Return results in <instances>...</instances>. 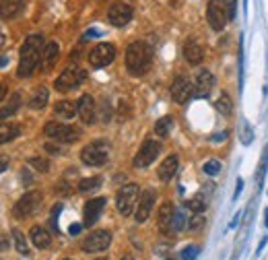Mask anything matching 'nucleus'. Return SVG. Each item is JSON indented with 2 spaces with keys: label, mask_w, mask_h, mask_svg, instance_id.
<instances>
[{
  "label": "nucleus",
  "mask_w": 268,
  "mask_h": 260,
  "mask_svg": "<svg viewBox=\"0 0 268 260\" xmlns=\"http://www.w3.org/2000/svg\"><path fill=\"white\" fill-rule=\"evenodd\" d=\"M109 244H111V233L107 229H99V231H93L89 237H85L83 252H87V254H97V252L107 250Z\"/></svg>",
  "instance_id": "9d476101"
},
{
  "label": "nucleus",
  "mask_w": 268,
  "mask_h": 260,
  "mask_svg": "<svg viewBox=\"0 0 268 260\" xmlns=\"http://www.w3.org/2000/svg\"><path fill=\"white\" fill-rule=\"evenodd\" d=\"M9 244H11L9 242V235L7 233H0V252H5L9 248Z\"/></svg>",
  "instance_id": "79ce46f5"
},
{
  "label": "nucleus",
  "mask_w": 268,
  "mask_h": 260,
  "mask_svg": "<svg viewBox=\"0 0 268 260\" xmlns=\"http://www.w3.org/2000/svg\"><path fill=\"white\" fill-rule=\"evenodd\" d=\"M184 58L188 60V64H192V67H198V64L205 60V50H203V46H200L196 39H188V41L184 43Z\"/></svg>",
  "instance_id": "a211bd4d"
},
{
  "label": "nucleus",
  "mask_w": 268,
  "mask_h": 260,
  "mask_svg": "<svg viewBox=\"0 0 268 260\" xmlns=\"http://www.w3.org/2000/svg\"><path fill=\"white\" fill-rule=\"evenodd\" d=\"M7 64H9V58L7 56H0V69H5Z\"/></svg>",
  "instance_id": "8fccbe9b"
},
{
  "label": "nucleus",
  "mask_w": 268,
  "mask_h": 260,
  "mask_svg": "<svg viewBox=\"0 0 268 260\" xmlns=\"http://www.w3.org/2000/svg\"><path fill=\"white\" fill-rule=\"evenodd\" d=\"M77 112L81 116V120L85 124H93L95 118H97V107H95V99L91 95H83L79 101H77Z\"/></svg>",
  "instance_id": "f3484780"
},
{
  "label": "nucleus",
  "mask_w": 268,
  "mask_h": 260,
  "mask_svg": "<svg viewBox=\"0 0 268 260\" xmlns=\"http://www.w3.org/2000/svg\"><path fill=\"white\" fill-rule=\"evenodd\" d=\"M184 227H186V215H184V211H175L173 219H171V225H169V233H180Z\"/></svg>",
  "instance_id": "c756f323"
},
{
  "label": "nucleus",
  "mask_w": 268,
  "mask_h": 260,
  "mask_svg": "<svg viewBox=\"0 0 268 260\" xmlns=\"http://www.w3.org/2000/svg\"><path fill=\"white\" fill-rule=\"evenodd\" d=\"M151 60H153V52L145 41H132L126 48V69L132 77H141L151 69Z\"/></svg>",
  "instance_id": "f03ea898"
},
{
  "label": "nucleus",
  "mask_w": 268,
  "mask_h": 260,
  "mask_svg": "<svg viewBox=\"0 0 268 260\" xmlns=\"http://www.w3.org/2000/svg\"><path fill=\"white\" fill-rule=\"evenodd\" d=\"M159 153H161V143H157V141H145V143L141 145V149H139V153L134 155L132 165L137 167V169L149 167L155 159L159 157Z\"/></svg>",
  "instance_id": "1a4fd4ad"
},
{
  "label": "nucleus",
  "mask_w": 268,
  "mask_h": 260,
  "mask_svg": "<svg viewBox=\"0 0 268 260\" xmlns=\"http://www.w3.org/2000/svg\"><path fill=\"white\" fill-rule=\"evenodd\" d=\"M29 165H31L33 169L41 171V173L50 171V161H48V159H43V157H31V159H29Z\"/></svg>",
  "instance_id": "f704fd0d"
},
{
  "label": "nucleus",
  "mask_w": 268,
  "mask_h": 260,
  "mask_svg": "<svg viewBox=\"0 0 268 260\" xmlns=\"http://www.w3.org/2000/svg\"><path fill=\"white\" fill-rule=\"evenodd\" d=\"M58 56H60V46L56 41H48L46 48H43V54H41V69L43 71L54 69V64L58 62Z\"/></svg>",
  "instance_id": "6ab92c4d"
},
{
  "label": "nucleus",
  "mask_w": 268,
  "mask_h": 260,
  "mask_svg": "<svg viewBox=\"0 0 268 260\" xmlns=\"http://www.w3.org/2000/svg\"><path fill=\"white\" fill-rule=\"evenodd\" d=\"M225 139H227V130H225V133H219L217 137H213V141H215V143H219V141H225Z\"/></svg>",
  "instance_id": "09e8293b"
},
{
  "label": "nucleus",
  "mask_w": 268,
  "mask_h": 260,
  "mask_svg": "<svg viewBox=\"0 0 268 260\" xmlns=\"http://www.w3.org/2000/svg\"><path fill=\"white\" fill-rule=\"evenodd\" d=\"M215 87V77L209 69H203L198 71L196 75V81H194V95L192 97H207Z\"/></svg>",
  "instance_id": "2eb2a0df"
},
{
  "label": "nucleus",
  "mask_w": 268,
  "mask_h": 260,
  "mask_svg": "<svg viewBox=\"0 0 268 260\" xmlns=\"http://www.w3.org/2000/svg\"><path fill=\"white\" fill-rule=\"evenodd\" d=\"M223 9H225L227 21H233L237 13V0H223Z\"/></svg>",
  "instance_id": "4c0bfd02"
},
{
  "label": "nucleus",
  "mask_w": 268,
  "mask_h": 260,
  "mask_svg": "<svg viewBox=\"0 0 268 260\" xmlns=\"http://www.w3.org/2000/svg\"><path fill=\"white\" fill-rule=\"evenodd\" d=\"M155 190H143L141 192V199L137 203V209H134V219H137V223H145L149 217H151V211H153V205H155Z\"/></svg>",
  "instance_id": "ddd939ff"
},
{
  "label": "nucleus",
  "mask_w": 268,
  "mask_h": 260,
  "mask_svg": "<svg viewBox=\"0 0 268 260\" xmlns=\"http://www.w3.org/2000/svg\"><path fill=\"white\" fill-rule=\"evenodd\" d=\"M97 260H107V258H97Z\"/></svg>",
  "instance_id": "5fc2aeb1"
},
{
  "label": "nucleus",
  "mask_w": 268,
  "mask_h": 260,
  "mask_svg": "<svg viewBox=\"0 0 268 260\" xmlns=\"http://www.w3.org/2000/svg\"><path fill=\"white\" fill-rule=\"evenodd\" d=\"M3 95H5V85L0 83V99H3Z\"/></svg>",
  "instance_id": "3c124183"
},
{
  "label": "nucleus",
  "mask_w": 268,
  "mask_h": 260,
  "mask_svg": "<svg viewBox=\"0 0 268 260\" xmlns=\"http://www.w3.org/2000/svg\"><path fill=\"white\" fill-rule=\"evenodd\" d=\"M192 95H194V85L190 83V79L184 77V75L175 77V81H173V85H171V97H173V101L186 103Z\"/></svg>",
  "instance_id": "4468645a"
},
{
  "label": "nucleus",
  "mask_w": 268,
  "mask_h": 260,
  "mask_svg": "<svg viewBox=\"0 0 268 260\" xmlns=\"http://www.w3.org/2000/svg\"><path fill=\"white\" fill-rule=\"evenodd\" d=\"M101 37V31L99 29H87L85 35H83V41H89V39H97Z\"/></svg>",
  "instance_id": "a19ab883"
},
{
  "label": "nucleus",
  "mask_w": 268,
  "mask_h": 260,
  "mask_svg": "<svg viewBox=\"0 0 268 260\" xmlns=\"http://www.w3.org/2000/svg\"><path fill=\"white\" fill-rule=\"evenodd\" d=\"M21 133V128L17 124H0V145H5V143H11L13 139H17Z\"/></svg>",
  "instance_id": "a878e982"
},
{
  "label": "nucleus",
  "mask_w": 268,
  "mask_h": 260,
  "mask_svg": "<svg viewBox=\"0 0 268 260\" xmlns=\"http://www.w3.org/2000/svg\"><path fill=\"white\" fill-rule=\"evenodd\" d=\"M239 141L243 143V145H250L252 141H254V130H252V126L245 122V120H241V124H239Z\"/></svg>",
  "instance_id": "2f4dec72"
},
{
  "label": "nucleus",
  "mask_w": 268,
  "mask_h": 260,
  "mask_svg": "<svg viewBox=\"0 0 268 260\" xmlns=\"http://www.w3.org/2000/svg\"><path fill=\"white\" fill-rule=\"evenodd\" d=\"M109 159V145L103 141H95L89 143L83 151H81V161L85 165H103Z\"/></svg>",
  "instance_id": "20e7f679"
},
{
  "label": "nucleus",
  "mask_w": 268,
  "mask_h": 260,
  "mask_svg": "<svg viewBox=\"0 0 268 260\" xmlns=\"http://www.w3.org/2000/svg\"><path fill=\"white\" fill-rule=\"evenodd\" d=\"M21 7H23V0H0V17L11 19L21 11Z\"/></svg>",
  "instance_id": "b1692460"
},
{
  "label": "nucleus",
  "mask_w": 268,
  "mask_h": 260,
  "mask_svg": "<svg viewBox=\"0 0 268 260\" xmlns=\"http://www.w3.org/2000/svg\"><path fill=\"white\" fill-rule=\"evenodd\" d=\"M198 256V246H186L182 250V260H196Z\"/></svg>",
  "instance_id": "58836bf2"
},
{
  "label": "nucleus",
  "mask_w": 268,
  "mask_h": 260,
  "mask_svg": "<svg viewBox=\"0 0 268 260\" xmlns=\"http://www.w3.org/2000/svg\"><path fill=\"white\" fill-rule=\"evenodd\" d=\"M132 15H134L132 7L120 0V3H114V5L109 7V11H107V21H109V23L114 25V27H124V25L130 23Z\"/></svg>",
  "instance_id": "f8f14e48"
},
{
  "label": "nucleus",
  "mask_w": 268,
  "mask_h": 260,
  "mask_svg": "<svg viewBox=\"0 0 268 260\" xmlns=\"http://www.w3.org/2000/svg\"><path fill=\"white\" fill-rule=\"evenodd\" d=\"M139 199H141V188H139V184H126V186H122L118 190L116 207H118V211L124 217H128V215H132L134 209H137Z\"/></svg>",
  "instance_id": "7ed1b4c3"
},
{
  "label": "nucleus",
  "mask_w": 268,
  "mask_h": 260,
  "mask_svg": "<svg viewBox=\"0 0 268 260\" xmlns=\"http://www.w3.org/2000/svg\"><path fill=\"white\" fill-rule=\"evenodd\" d=\"M171 128H173V118L171 116H163L157 120V124H155V135H159L161 139L169 137L171 135Z\"/></svg>",
  "instance_id": "bb28decb"
},
{
  "label": "nucleus",
  "mask_w": 268,
  "mask_h": 260,
  "mask_svg": "<svg viewBox=\"0 0 268 260\" xmlns=\"http://www.w3.org/2000/svg\"><path fill=\"white\" fill-rule=\"evenodd\" d=\"M203 225H205V217H203V213H194V215L190 217V221H188V229H190V231H198Z\"/></svg>",
  "instance_id": "c9c22d12"
},
{
  "label": "nucleus",
  "mask_w": 268,
  "mask_h": 260,
  "mask_svg": "<svg viewBox=\"0 0 268 260\" xmlns=\"http://www.w3.org/2000/svg\"><path fill=\"white\" fill-rule=\"evenodd\" d=\"M264 225L268 227V211H266V221H264Z\"/></svg>",
  "instance_id": "864d4df0"
},
{
  "label": "nucleus",
  "mask_w": 268,
  "mask_h": 260,
  "mask_svg": "<svg viewBox=\"0 0 268 260\" xmlns=\"http://www.w3.org/2000/svg\"><path fill=\"white\" fill-rule=\"evenodd\" d=\"M101 186V178H85V180H81V184H79V190L81 192H91V190H97Z\"/></svg>",
  "instance_id": "72a5a7b5"
},
{
  "label": "nucleus",
  "mask_w": 268,
  "mask_h": 260,
  "mask_svg": "<svg viewBox=\"0 0 268 260\" xmlns=\"http://www.w3.org/2000/svg\"><path fill=\"white\" fill-rule=\"evenodd\" d=\"M81 229H83V225H79V223H73V225L69 227V233H71V235H79V233H81Z\"/></svg>",
  "instance_id": "c03bdc74"
},
{
  "label": "nucleus",
  "mask_w": 268,
  "mask_h": 260,
  "mask_svg": "<svg viewBox=\"0 0 268 260\" xmlns=\"http://www.w3.org/2000/svg\"><path fill=\"white\" fill-rule=\"evenodd\" d=\"M207 21H209V25L215 31H223V29H225V25L229 23V21H227L225 9H223V0H211V3H209V7H207Z\"/></svg>",
  "instance_id": "9b49d317"
},
{
  "label": "nucleus",
  "mask_w": 268,
  "mask_h": 260,
  "mask_svg": "<svg viewBox=\"0 0 268 260\" xmlns=\"http://www.w3.org/2000/svg\"><path fill=\"white\" fill-rule=\"evenodd\" d=\"M105 199L103 197H99V199H93V201H89L87 205H85V211H83V215H85V225L87 227H93L97 221H99V217H101V213H103V209H105Z\"/></svg>",
  "instance_id": "dca6fc26"
},
{
  "label": "nucleus",
  "mask_w": 268,
  "mask_h": 260,
  "mask_svg": "<svg viewBox=\"0 0 268 260\" xmlns=\"http://www.w3.org/2000/svg\"><path fill=\"white\" fill-rule=\"evenodd\" d=\"M266 165H268V147L264 149V153H262V161H260V176H256V178H258V182H262V180H264V176H266Z\"/></svg>",
  "instance_id": "ea45409f"
},
{
  "label": "nucleus",
  "mask_w": 268,
  "mask_h": 260,
  "mask_svg": "<svg viewBox=\"0 0 268 260\" xmlns=\"http://www.w3.org/2000/svg\"><path fill=\"white\" fill-rule=\"evenodd\" d=\"M29 235H31L33 246H35V248H39V250L48 248V246L52 244V235H50L46 229H43V227H39V225H33V227H31V231H29Z\"/></svg>",
  "instance_id": "412c9836"
},
{
  "label": "nucleus",
  "mask_w": 268,
  "mask_h": 260,
  "mask_svg": "<svg viewBox=\"0 0 268 260\" xmlns=\"http://www.w3.org/2000/svg\"><path fill=\"white\" fill-rule=\"evenodd\" d=\"M173 205L171 203H163L159 207V215H157V223H159V229L169 233V225H171V219H173Z\"/></svg>",
  "instance_id": "5701e85b"
},
{
  "label": "nucleus",
  "mask_w": 268,
  "mask_h": 260,
  "mask_svg": "<svg viewBox=\"0 0 268 260\" xmlns=\"http://www.w3.org/2000/svg\"><path fill=\"white\" fill-rule=\"evenodd\" d=\"M7 167H9V159L7 157H0V173L7 171Z\"/></svg>",
  "instance_id": "de8ad7c7"
},
{
  "label": "nucleus",
  "mask_w": 268,
  "mask_h": 260,
  "mask_svg": "<svg viewBox=\"0 0 268 260\" xmlns=\"http://www.w3.org/2000/svg\"><path fill=\"white\" fill-rule=\"evenodd\" d=\"M43 48H46V41H43L41 33L27 35V39L23 41V46H21V56H19V71H17V75L21 79H27V77H31L35 73L37 64L41 62Z\"/></svg>",
  "instance_id": "f257e3e1"
},
{
  "label": "nucleus",
  "mask_w": 268,
  "mask_h": 260,
  "mask_svg": "<svg viewBox=\"0 0 268 260\" xmlns=\"http://www.w3.org/2000/svg\"><path fill=\"white\" fill-rule=\"evenodd\" d=\"M13 237H15V246H17V252H19V254H23V256H27V254H29V250H27V242H25L23 233H21L19 229H13Z\"/></svg>",
  "instance_id": "473e14b6"
},
{
  "label": "nucleus",
  "mask_w": 268,
  "mask_h": 260,
  "mask_svg": "<svg viewBox=\"0 0 268 260\" xmlns=\"http://www.w3.org/2000/svg\"><path fill=\"white\" fill-rule=\"evenodd\" d=\"M205 173H209V176H217V173H221V161L219 159H209L205 165H203Z\"/></svg>",
  "instance_id": "e433bc0d"
},
{
  "label": "nucleus",
  "mask_w": 268,
  "mask_h": 260,
  "mask_svg": "<svg viewBox=\"0 0 268 260\" xmlns=\"http://www.w3.org/2000/svg\"><path fill=\"white\" fill-rule=\"evenodd\" d=\"M167 260H175V258H167Z\"/></svg>",
  "instance_id": "4d7b16f0"
},
{
  "label": "nucleus",
  "mask_w": 268,
  "mask_h": 260,
  "mask_svg": "<svg viewBox=\"0 0 268 260\" xmlns=\"http://www.w3.org/2000/svg\"><path fill=\"white\" fill-rule=\"evenodd\" d=\"M85 79H87V73L83 69L69 67V69H64V73L56 79L54 87H56V91H60V93H69V91L77 89V87H81Z\"/></svg>",
  "instance_id": "39448f33"
},
{
  "label": "nucleus",
  "mask_w": 268,
  "mask_h": 260,
  "mask_svg": "<svg viewBox=\"0 0 268 260\" xmlns=\"http://www.w3.org/2000/svg\"><path fill=\"white\" fill-rule=\"evenodd\" d=\"M215 107H217V112L223 114V116H229L233 112V103H231V97L227 93H221L219 99L215 101Z\"/></svg>",
  "instance_id": "c85d7f7f"
},
{
  "label": "nucleus",
  "mask_w": 268,
  "mask_h": 260,
  "mask_svg": "<svg viewBox=\"0 0 268 260\" xmlns=\"http://www.w3.org/2000/svg\"><path fill=\"white\" fill-rule=\"evenodd\" d=\"M120 260H134V258H132V256H130V254H126V256H122V258H120Z\"/></svg>",
  "instance_id": "603ef678"
},
{
  "label": "nucleus",
  "mask_w": 268,
  "mask_h": 260,
  "mask_svg": "<svg viewBox=\"0 0 268 260\" xmlns=\"http://www.w3.org/2000/svg\"><path fill=\"white\" fill-rule=\"evenodd\" d=\"M116 58V46L114 43H97V46L89 52V64H91L93 69H103L107 64H111Z\"/></svg>",
  "instance_id": "0eeeda50"
},
{
  "label": "nucleus",
  "mask_w": 268,
  "mask_h": 260,
  "mask_svg": "<svg viewBox=\"0 0 268 260\" xmlns=\"http://www.w3.org/2000/svg\"><path fill=\"white\" fill-rule=\"evenodd\" d=\"M7 46V31H5V27L0 25V50H3Z\"/></svg>",
  "instance_id": "37998d69"
},
{
  "label": "nucleus",
  "mask_w": 268,
  "mask_h": 260,
  "mask_svg": "<svg viewBox=\"0 0 268 260\" xmlns=\"http://www.w3.org/2000/svg\"><path fill=\"white\" fill-rule=\"evenodd\" d=\"M43 135L58 141V143H75L81 137V133L75 126L62 124V122H48L46 126H43Z\"/></svg>",
  "instance_id": "423d86ee"
},
{
  "label": "nucleus",
  "mask_w": 268,
  "mask_h": 260,
  "mask_svg": "<svg viewBox=\"0 0 268 260\" xmlns=\"http://www.w3.org/2000/svg\"><path fill=\"white\" fill-rule=\"evenodd\" d=\"M77 112V103L75 101H69V99H64V101H58L54 105V116H58L60 120H73Z\"/></svg>",
  "instance_id": "4be33fe9"
},
{
  "label": "nucleus",
  "mask_w": 268,
  "mask_h": 260,
  "mask_svg": "<svg viewBox=\"0 0 268 260\" xmlns=\"http://www.w3.org/2000/svg\"><path fill=\"white\" fill-rule=\"evenodd\" d=\"M48 99H50V93L46 87H39V89L33 93V97L29 99V107L31 110H43L48 105Z\"/></svg>",
  "instance_id": "393cba45"
},
{
  "label": "nucleus",
  "mask_w": 268,
  "mask_h": 260,
  "mask_svg": "<svg viewBox=\"0 0 268 260\" xmlns=\"http://www.w3.org/2000/svg\"><path fill=\"white\" fill-rule=\"evenodd\" d=\"M186 207L192 211V213H205L207 209V201H205V194H196L190 201H186Z\"/></svg>",
  "instance_id": "7c9ffc66"
},
{
  "label": "nucleus",
  "mask_w": 268,
  "mask_h": 260,
  "mask_svg": "<svg viewBox=\"0 0 268 260\" xmlns=\"http://www.w3.org/2000/svg\"><path fill=\"white\" fill-rule=\"evenodd\" d=\"M177 165H180V159H177V155H169V157H165L163 163H161L159 169H157L159 180H161V182H169V180L175 176Z\"/></svg>",
  "instance_id": "aec40b11"
},
{
  "label": "nucleus",
  "mask_w": 268,
  "mask_h": 260,
  "mask_svg": "<svg viewBox=\"0 0 268 260\" xmlns=\"http://www.w3.org/2000/svg\"><path fill=\"white\" fill-rule=\"evenodd\" d=\"M64 260H73V258H64Z\"/></svg>",
  "instance_id": "6e6d98bb"
},
{
  "label": "nucleus",
  "mask_w": 268,
  "mask_h": 260,
  "mask_svg": "<svg viewBox=\"0 0 268 260\" xmlns=\"http://www.w3.org/2000/svg\"><path fill=\"white\" fill-rule=\"evenodd\" d=\"M46 151H48V153H52V155H60L62 153V151L58 147H54V145H46Z\"/></svg>",
  "instance_id": "a18cd8bd"
},
{
  "label": "nucleus",
  "mask_w": 268,
  "mask_h": 260,
  "mask_svg": "<svg viewBox=\"0 0 268 260\" xmlns=\"http://www.w3.org/2000/svg\"><path fill=\"white\" fill-rule=\"evenodd\" d=\"M19 105H21V93H13V97L9 99V103L3 107V110H0V120L11 118L19 110Z\"/></svg>",
  "instance_id": "cd10ccee"
},
{
  "label": "nucleus",
  "mask_w": 268,
  "mask_h": 260,
  "mask_svg": "<svg viewBox=\"0 0 268 260\" xmlns=\"http://www.w3.org/2000/svg\"><path fill=\"white\" fill-rule=\"evenodd\" d=\"M41 199H43V197H41V192H39V190H31V192L23 194V197H21V199L17 201L15 209H13L15 217H19V219H25V217L33 215V213L39 209Z\"/></svg>",
  "instance_id": "6e6552de"
},
{
  "label": "nucleus",
  "mask_w": 268,
  "mask_h": 260,
  "mask_svg": "<svg viewBox=\"0 0 268 260\" xmlns=\"http://www.w3.org/2000/svg\"><path fill=\"white\" fill-rule=\"evenodd\" d=\"M241 190H243V180L239 178V180H237V188H235V194H233V199H235V201H237V197H239V192H241Z\"/></svg>",
  "instance_id": "49530a36"
}]
</instances>
